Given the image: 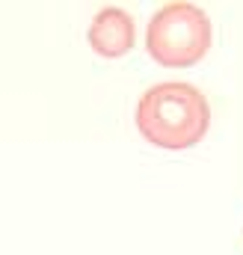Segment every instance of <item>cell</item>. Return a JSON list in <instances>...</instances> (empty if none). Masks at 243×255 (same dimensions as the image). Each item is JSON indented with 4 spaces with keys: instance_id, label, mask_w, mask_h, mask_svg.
Listing matches in <instances>:
<instances>
[{
    "instance_id": "cell-1",
    "label": "cell",
    "mask_w": 243,
    "mask_h": 255,
    "mask_svg": "<svg viewBox=\"0 0 243 255\" xmlns=\"http://www.w3.org/2000/svg\"><path fill=\"white\" fill-rule=\"evenodd\" d=\"M208 101L193 83H157L136 104V130L160 148H190L208 133Z\"/></svg>"
},
{
    "instance_id": "cell-2",
    "label": "cell",
    "mask_w": 243,
    "mask_h": 255,
    "mask_svg": "<svg viewBox=\"0 0 243 255\" xmlns=\"http://www.w3.org/2000/svg\"><path fill=\"white\" fill-rule=\"evenodd\" d=\"M145 48L163 68H190L211 48V21L196 3H166L148 21Z\"/></svg>"
},
{
    "instance_id": "cell-3",
    "label": "cell",
    "mask_w": 243,
    "mask_h": 255,
    "mask_svg": "<svg viewBox=\"0 0 243 255\" xmlns=\"http://www.w3.org/2000/svg\"><path fill=\"white\" fill-rule=\"evenodd\" d=\"M86 39L95 54H101L107 60H119L133 48V18L124 9L104 6L95 12Z\"/></svg>"
}]
</instances>
